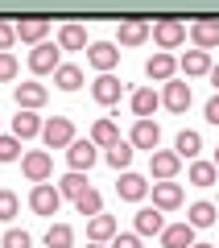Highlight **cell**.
Instances as JSON below:
<instances>
[{
	"label": "cell",
	"instance_id": "36",
	"mask_svg": "<svg viewBox=\"0 0 219 248\" xmlns=\"http://www.w3.org/2000/svg\"><path fill=\"white\" fill-rule=\"evenodd\" d=\"M17 79V58L9 50H0V83H13Z\"/></svg>",
	"mask_w": 219,
	"mask_h": 248
},
{
	"label": "cell",
	"instance_id": "16",
	"mask_svg": "<svg viewBox=\"0 0 219 248\" xmlns=\"http://www.w3.org/2000/svg\"><path fill=\"white\" fill-rule=\"evenodd\" d=\"M161 104H166L170 112L182 116L186 108H190V83H174V79H170V83H166V91H161Z\"/></svg>",
	"mask_w": 219,
	"mask_h": 248
},
{
	"label": "cell",
	"instance_id": "40",
	"mask_svg": "<svg viewBox=\"0 0 219 248\" xmlns=\"http://www.w3.org/2000/svg\"><path fill=\"white\" fill-rule=\"evenodd\" d=\"M13 42H17V25L0 21V50H13Z\"/></svg>",
	"mask_w": 219,
	"mask_h": 248
},
{
	"label": "cell",
	"instance_id": "20",
	"mask_svg": "<svg viewBox=\"0 0 219 248\" xmlns=\"http://www.w3.org/2000/svg\"><path fill=\"white\" fill-rule=\"evenodd\" d=\"M157 104H161V95L153 87H141V91H132V116L137 120H149L153 112H157Z\"/></svg>",
	"mask_w": 219,
	"mask_h": 248
},
{
	"label": "cell",
	"instance_id": "11",
	"mask_svg": "<svg viewBox=\"0 0 219 248\" xmlns=\"http://www.w3.org/2000/svg\"><path fill=\"white\" fill-rule=\"evenodd\" d=\"M116 195H120L124 203H141V199L149 195V182H145L141 174H132V170H124L120 182H116Z\"/></svg>",
	"mask_w": 219,
	"mask_h": 248
},
{
	"label": "cell",
	"instance_id": "6",
	"mask_svg": "<svg viewBox=\"0 0 219 248\" xmlns=\"http://www.w3.org/2000/svg\"><path fill=\"white\" fill-rule=\"evenodd\" d=\"M29 207H33L37 215H58V207H62L58 186H50V182H37L33 190H29Z\"/></svg>",
	"mask_w": 219,
	"mask_h": 248
},
{
	"label": "cell",
	"instance_id": "3",
	"mask_svg": "<svg viewBox=\"0 0 219 248\" xmlns=\"http://www.w3.org/2000/svg\"><path fill=\"white\" fill-rule=\"evenodd\" d=\"M186 33H190V29H186L182 21H174V17H166V21H157V25L149 29V37H153V42L161 46V50H178V46L186 42Z\"/></svg>",
	"mask_w": 219,
	"mask_h": 248
},
{
	"label": "cell",
	"instance_id": "8",
	"mask_svg": "<svg viewBox=\"0 0 219 248\" xmlns=\"http://www.w3.org/2000/svg\"><path fill=\"white\" fill-rule=\"evenodd\" d=\"M87 62L95 66L99 75H112V66L120 62V50H116L112 42H91L87 46Z\"/></svg>",
	"mask_w": 219,
	"mask_h": 248
},
{
	"label": "cell",
	"instance_id": "1",
	"mask_svg": "<svg viewBox=\"0 0 219 248\" xmlns=\"http://www.w3.org/2000/svg\"><path fill=\"white\" fill-rule=\"evenodd\" d=\"M42 141L50 145V149H70V141H75V124H70L66 116H50V120L42 124Z\"/></svg>",
	"mask_w": 219,
	"mask_h": 248
},
{
	"label": "cell",
	"instance_id": "15",
	"mask_svg": "<svg viewBox=\"0 0 219 248\" xmlns=\"http://www.w3.org/2000/svg\"><path fill=\"white\" fill-rule=\"evenodd\" d=\"M46 95H50V91H46L42 83H17V87H13V99H17V108H25V112L42 108Z\"/></svg>",
	"mask_w": 219,
	"mask_h": 248
},
{
	"label": "cell",
	"instance_id": "44",
	"mask_svg": "<svg viewBox=\"0 0 219 248\" xmlns=\"http://www.w3.org/2000/svg\"><path fill=\"white\" fill-rule=\"evenodd\" d=\"M215 170H219V149H215Z\"/></svg>",
	"mask_w": 219,
	"mask_h": 248
},
{
	"label": "cell",
	"instance_id": "23",
	"mask_svg": "<svg viewBox=\"0 0 219 248\" xmlns=\"http://www.w3.org/2000/svg\"><path fill=\"white\" fill-rule=\"evenodd\" d=\"M116 232H120V228H116V219H112V215H104V211L91 215V223H87V240H91V244H104V240H112Z\"/></svg>",
	"mask_w": 219,
	"mask_h": 248
},
{
	"label": "cell",
	"instance_id": "41",
	"mask_svg": "<svg viewBox=\"0 0 219 248\" xmlns=\"http://www.w3.org/2000/svg\"><path fill=\"white\" fill-rule=\"evenodd\" d=\"M203 116H207L211 124H219V91H215V95L207 99V108H203Z\"/></svg>",
	"mask_w": 219,
	"mask_h": 248
},
{
	"label": "cell",
	"instance_id": "42",
	"mask_svg": "<svg viewBox=\"0 0 219 248\" xmlns=\"http://www.w3.org/2000/svg\"><path fill=\"white\" fill-rule=\"evenodd\" d=\"M211 83H215V91H219V62L211 66Z\"/></svg>",
	"mask_w": 219,
	"mask_h": 248
},
{
	"label": "cell",
	"instance_id": "29",
	"mask_svg": "<svg viewBox=\"0 0 219 248\" xmlns=\"http://www.w3.org/2000/svg\"><path fill=\"white\" fill-rule=\"evenodd\" d=\"M54 83H58V91H79L83 87V71L70 66V62H62L58 71H54Z\"/></svg>",
	"mask_w": 219,
	"mask_h": 248
},
{
	"label": "cell",
	"instance_id": "45",
	"mask_svg": "<svg viewBox=\"0 0 219 248\" xmlns=\"http://www.w3.org/2000/svg\"><path fill=\"white\" fill-rule=\"evenodd\" d=\"M91 248H99V244H91Z\"/></svg>",
	"mask_w": 219,
	"mask_h": 248
},
{
	"label": "cell",
	"instance_id": "4",
	"mask_svg": "<svg viewBox=\"0 0 219 248\" xmlns=\"http://www.w3.org/2000/svg\"><path fill=\"white\" fill-rule=\"evenodd\" d=\"M21 174L29 178V182H50V174H54V161H50V153L46 149H33V153H25L21 157Z\"/></svg>",
	"mask_w": 219,
	"mask_h": 248
},
{
	"label": "cell",
	"instance_id": "19",
	"mask_svg": "<svg viewBox=\"0 0 219 248\" xmlns=\"http://www.w3.org/2000/svg\"><path fill=\"white\" fill-rule=\"evenodd\" d=\"M161 244H166V248H190L194 244V228H190V223H166V232H161Z\"/></svg>",
	"mask_w": 219,
	"mask_h": 248
},
{
	"label": "cell",
	"instance_id": "13",
	"mask_svg": "<svg viewBox=\"0 0 219 248\" xmlns=\"http://www.w3.org/2000/svg\"><path fill=\"white\" fill-rule=\"evenodd\" d=\"M174 71H178V62H174V54H166V50H157L149 62H145V75H149L153 83H170Z\"/></svg>",
	"mask_w": 219,
	"mask_h": 248
},
{
	"label": "cell",
	"instance_id": "31",
	"mask_svg": "<svg viewBox=\"0 0 219 248\" xmlns=\"http://www.w3.org/2000/svg\"><path fill=\"white\" fill-rule=\"evenodd\" d=\"M70 244H75L70 223H50V232H46V248H70Z\"/></svg>",
	"mask_w": 219,
	"mask_h": 248
},
{
	"label": "cell",
	"instance_id": "2",
	"mask_svg": "<svg viewBox=\"0 0 219 248\" xmlns=\"http://www.w3.org/2000/svg\"><path fill=\"white\" fill-rule=\"evenodd\" d=\"M58 66H62V50L54 42H37L33 54H29V71L33 75H54Z\"/></svg>",
	"mask_w": 219,
	"mask_h": 248
},
{
	"label": "cell",
	"instance_id": "30",
	"mask_svg": "<svg viewBox=\"0 0 219 248\" xmlns=\"http://www.w3.org/2000/svg\"><path fill=\"white\" fill-rule=\"evenodd\" d=\"M186 178H190L194 186H215L219 170H215V161H190V170H186Z\"/></svg>",
	"mask_w": 219,
	"mask_h": 248
},
{
	"label": "cell",
	"instance_id": "21",
	"mask_svg": "<svg viewBox=\"0 0 219 248\" xmlns=\"http://www.w3.org/2000/svg\"><path fill=\"white\" fill-rule=\"evenodd\" d=\"M91 141H95L99 149H112V145H120L124 137H120V128H116V120H108V116H104V120L91 124Z\"/></svg>",
	"mask_w": 219,
	"mask_h": 248
},
{
	"label": "cell",
	"instance_id": "28",
	"mask_svg": "<svg viewBox=\"0 0 219 248\" xmlns=\"http://www.w3.org/2000/svg\"><path fill=\"white\" fill-rule=\"evenodd\" d=\"M199 149H203V137L194 133V128H182V133H178V141H174V153L178 157H199Z\"/></svg>",
	"mask_w": 219,
	"mask_h": 248
},
{
	"label": "cell",
	"instance_id": "5",
	"mask_svg": "<svg viewBox=\"0 0 219 248\" xmlns=\"http://www.w3.org/2000/svg\"><path fill=\"white\" fill-rule=\"evenodd\" d=\"M178 170H182V157H178L174 149H153L149 153V174L157 178V182H174Z\"/></svg>",
	"mask_w": 219,
	"mask_h": 248
},
{
	"label": "cell",
	"instance_id": "9",
	"mask_svg": "<svg viewBox=\"0 0 219 248\" xmlns=\"http://www.w3.org/2000/svg\"><path fill=\"white\" fill-rule=\"evenodd\" d=\"M91 95H95V104L112 108V104H120V95H124V83L116 79V75H99V79L91 83Z\"/></svg>",
	"mask_w": 219,
	"mask_h": 248
},
{
	"label": "cell",
	"instance_id": "17",
	"mask_svg": "<svg viewBox=\"0 0 219 248\" xmlns=\"http://www.w3.org/2000/svg\"><path fill=\"white\" fill-rule=\"evenodd\" d=\"M178 66H182L186 79H199V75H211V66H215V62H211V54H207V50H186Z\"/></svg>",
	"mask_w": 219,
	"mask_h": 248
},
{
	"label": "cell",
	"instance_id": "38",
	"mask_svg": "<svg viewBox=\"0 0 219 248\" xmlns=\"http://www.w3.org/2000/svg\"><path fill=\"white\" fill-rule=\"evenodd\" d=\"M29 244H33V240H29V232L25 228H9V232H4V248H29Z\"/></svg>",
	"mask_w": 219,
	"mask_h": 248
},
{
	"label": "cell",
	"instance_id": "34",
	"mask_svg": "<svg viewBox=\"0 0 219 248\" xmlns=\"http://www.w3.org/2000/svg\"><path fill=\"white\" fill-rule=\"evenodd\" d=\"M75 207H79V215H99V211H104V199H99V190L87 186V190L75 199Z\"/></svg>",
	"mask_w": 219,
	"mask_h": 248
},
{
	"label": "cell",
	"instance_id": "18",
	"mask_svg": "<svg viewBox=\"0 0 219 248\" xmlns=\"http://www.w3.org/2000/svg\"><path fill=\"white\" fill-rule=\"evenodd\" d=\"M166 232V215L157 207H141L137 211V236H161Z\"/></svg>",
	"mask_w": 219,
	"mask_h": 248
},
{
	"label": "cell",
	"instance_id": "25",
	"mask_svg": "<svg viewBox=\"0 0 219 248\" xmlns=\"http://www.w3.org/2000/svg\"><path fill=\"white\" fill-rule=\"evenodd\" d=\"M13 137H17V141H29V137H42V120H37L33 112H25V108H21V112L13 116Z\"/></svg>",
	"mask_w": 219,
	"mask_h": 248
},
{
	"label": "cell",
	"instance_id": "43",
	"mask_svg": "<svg viewBox=\"0 0 219 248\" xmlns=\"http://www.w3.org/2000/svg\"><path fill=\"white\" fill-rule=\"evenodd\" d=\"M190 248H215V244H190Z\"/></svg>",
	"mask_w": 219,
	"mask_h": 248
},
{
	"label": "cell",
	"instance_id": "14",
	"mask_svg": "<svg viewBox=\"0 0 219 248\" xmlns=\"http://www.w3.org/2000/svg\"><path fill=\"white\" fill-rule=\"evenodd\" d=\"M153 207L157 211H178L182 207V186L178 182H153Z\"/></svg>",
	"mask_w": 219,
	"mask_h": 248
},
{
	"label": "cell",
	"instance_id": "26",
	"mask_svg": "<svg viewBox=\"0 0 219 248\" xmlns=\"http://www.w3.org/2000/svg\"><path fill=\"white\" fill-rule=\"evenodd\" d=\"M58 50H87V29L83 25H62L58 29Z\"/></svg>",
	"mask_w": 219,
	"mask_h": 248
},
{
	"label": "cell",
	"instance_id": "10",
	"mask_svg": "<svg viewBox=\"0 0 219 248\" xmlns=\"http://www.w3.org/2000/svg\"><path fill=\"white\" fill-rule=\"evenodd\" d=\"M190 42H194V50H215L219 46V21H211V17H203V21H194L190 25Z\"/></svg>",
	"mask_w": 219,
	"mask_h": 248
},
{
	"label": "cell",
	"instance_id": "12",
	"mask_svg": "<svg viewBox=\"0 0 219 248\" xmlns=\"http://www.w3.org/2000/svg\"><path fill=\"white\" fill-rule=\"evenodd\" d=\"M128 141H132V149H149L153 153L161 145V128L153 120H137V124H132V133H128Z\"/></svg>",
	"mask_w": 219,
	"mask_h": 248
},
{
	"label": "cell",
	"instance_id": "37",
	"mask_svg": "<svg viewBox=\"0 0 219 248\" xmlns=\"http://www.w3.org/2000/svg\"><path fill=\"white\" fill-rule=\"evenodd\" d=\"M21 157V141L17 137H0V161H17Z\"/></svg>",
	"mask_w": 219,
	"mask_h": 248
},
{
	"label": "cell",
	"instance_id": "22",
	"mask_svg": "<svg viewBox=\"0 0 219 248\" xmlns=\"http://www.w3.org/2000/svg\"><path fill=\"white\" fill-rule=\"evenodd\" d=\"M215 215H219V207L207 203V199H199V203L186 207V223H190V228H211V223H215Z\"/></svg>",
	"mask_w": 219,
	"mask_h": 248
},
{
	"label": "cell",
	"instance_id": "27",
	"mask_svg": "<svg viewBox=\"0 0 219 248\" xmlns=\"http://www.w3.org/2000/svg\"><path fill=\"white\" fill-rule=\"evenodd\" d=\"M149 21H137V17H132V21H124V25H120V46H141V42H149Z\"/></svg>",
	"mask_w": 219,
	"mask_h": 248
},
{
	"label": "cell",
	"instance_id": "39",
	"mask_svg": "<svg viewBox=\"0 0 219 248\" xmlns=\"http://www.w3.org/2000/svg\"><path fill=\"white\" fill-rule=\"evenodd\" d=\"M112 248H141V236H137V232H116Z\"/></svg>",
	"mask_w": 219,
	"mask_h": 248
},
{
	"label": "cell",
	"instance_id": "24",
	"mask_svg": "<svg viewBox=\"0 0 219 248\" xmlns=\"http://www.w3.org/2000/svg\"><path fill=\"white\" fill-rule=\"evenodd\" d=\"M46 33H50V21L46 17H25V21H17V37L21 42H46Z\"/></svg>",
	"mask_w": 219,
	"mask_h": 248
},
{
	"label": "cell",
	"instance_id": "33",
	"mask_svg": "<svg viewBox=\"0 0 219 248\" xmlns=\"http://www.w3.org/2000/svg\"><path fill=\"white\" fill-rule=\"evenodd\" d=\"M108 166H112V170H128L132 166V141L112 145V149H108Z\"/></svg>",
	"mask_w": 219,
	"mask_h": 248
},
{
	"label": "cell",
	"instance_id": "32",
	"mask_svg": "<svg viewBox=\"0 0 219 248\" xmlns=\"http://www.w3.org/2000/svg\"><path fill=\"white\" fill-rule=\"evenodd\" d=\"M83 190H87V178L75 174V170H70L66 178H58V195H62V199H79Z\"/></svg>",
	"mask_w": 219,
	"mask_h": 248
},
{
	"label": "cell",
	"instance_id": "7",
	"mask_svg": "<svg viewBox=\"0 0 219 248\" xmlns=\"http://www.w3.org/2000/svg\"><path fill=\"white\" fill-rule=\"evenodd\" d=\"M95 149H99V145L91 141V137H87V141H70V149H66V161H70V170H75V174L91 170V166H95V157H99Z\"/></svg>",
	"mask_w": 219,
	"mask_h": 248
},
{
	"label": "cell",
	"instance_id": "35",
	"mask_svg": "<svg viewBox=\"0 0 219 248\" xmlns=\"http://www.w3.org/2000/svg\"><path fill=\"white\" fill-rule=\"evenodd\" d=\"M17 211H21V199L13 190H0V219H13Z\"/></svg>",
	"mask_w": 219,
	"mask_h": 248
}]
</instances>
